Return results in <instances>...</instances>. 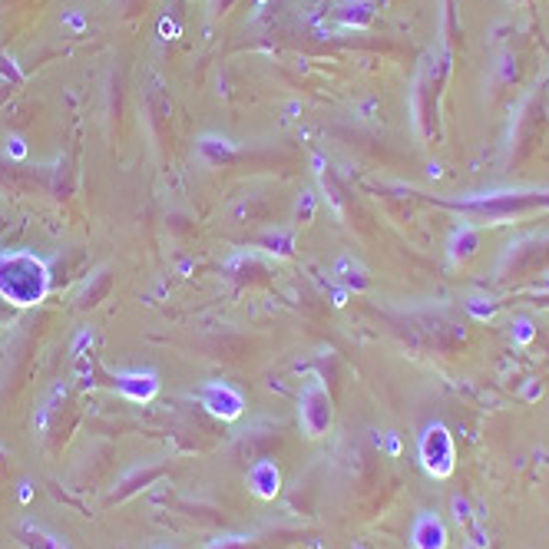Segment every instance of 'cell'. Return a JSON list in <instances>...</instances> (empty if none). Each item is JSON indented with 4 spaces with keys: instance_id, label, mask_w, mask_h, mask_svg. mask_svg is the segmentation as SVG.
I'll use <instances>...</instances> for the list:
<instances>
[{
    "instance_id": "1",
    "label": "cell",
    "mask_w": 549,
    "mask_h": 549,
    "mask_svg": "<svg viewBox=\"0 0 549 549\" xmlns=\"http://www.w3.org/2000/svg\"><path fill=\"white\" fill-rule=\"evenodd\" d=\"M20 539H23V543H27L30 549H60L57 543H53V539L47 536V533L40 530V526H30V523H27V526L20 530Z\"/></svg>"
}]
</instances>
